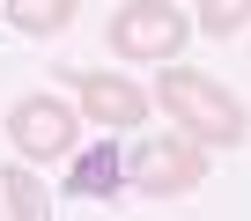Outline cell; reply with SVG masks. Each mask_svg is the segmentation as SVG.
<instances>
[{
	"instance_id": "cell-2",
	"label": "cell",
	"mask_w": 251,
	"mask_h": 221,
	"mask_svg": "<svg viewBox=\"0 0 251 221\" xmlns=\"http://www.w3.org/2000/svg\"><path fill=\"white\" fill-rule=\"evenodd\" d=\"M103 44L111 59H141V66H163L192 44V15L177 8V0H126V8H111L103 22Z\"/></svg>"
},
{
	"instance_id": "cell-8",
	"label": "cell",
	"mask_w": 251,
	"mask_h": 221,
	"mask_svg": "<svg viewBox=\"0 0 251 221\" xmlns=\"http://www.w3.org/2000/svg\"><path fill=\"white\" fill-rule=\"evenodd\" d=\"M0 15H8L23 37H67L74 15H81V0H0Z\"/></svg>"
},
{
	"instance_id": "cell-7",
	"label": "cell",
	"mask_w": 251,
	"mask_h": 221,
	"mask_svg": "<svg viewBox=\"0 0 251 221\" xmlns=\"http://www.w3.org/2000/svg\"><path fill=\"white\" fill-rule=\"evenodd\" d=\"M74 162V177H67V199H111V192H126V155H111V148H74L67 155Z\"/></svg>"
},
{
	"instance_id": "cell-3",
	"label": "cell",
	"mask_w": 251,
	"mask_h": 221,
	"mask_svg": "<svg viewBox=\"0 0 251 221\" xmlns=\"http://www.w3.org/2000/svg\"><path fill=\"white\" fill-rule=\"evenodd\" d=\"M8 140H15L23 162H67L81 148V110H74V96H52V88L15 96L8 103Z\"/></svg>"
},
{
	"instance_id": "cell-5",
	"label": "cell",
	"mask_w": 251,
	"mask_h": 221,
	"mask_svg": "<svg viewBox=\"0 0 251 221\" xmlns=\"http://www.w3.org/2000/svg\"><path fill=\"white\" fill-rule=\"evenodd\" d=\"M74 81V110H81V126H103V133H141L155 118V96L141 81H126V74H67Z\"/></svg>"
},
{
	"instance_id": "cell-4",
	"label": "cell",
	"mask_w": 251,
	"mask_h": 221,
	"mask_svg": "<svg viewBox=\"0 0 251 221\" xmlns=\"http://www.w3.org/2000/svg\"><path fill=\"white\" fill-rule=\"evenodd\" d=\"M200 184H207V148L192 133H163L126 155V192H141V199H185Z\"/></svg>"
},
{
	"instance_id": "cell-6",
	"label": "cell",
	"mask_w": 251,
	"mask_h": 221,
	"mask_svg": "<svg viewBox=\"0 0 251 221\" xmlns=\"http://www.w3.org/2000/svg\"><path fill=\"white\" fill-rule=\"evenodd\" d=\"M0 221H52V184L30 162H0Z\"/></svg>"
},
{
	"instance_id": "cell-1",
	"label": "cell",
	"mask_w": 251,
	"mask_h": 221,
	"mask_svg": "<svg viewBox=\"0 0 251 221\" xmlns=\"http://www.w3.org/2000/svg\"><path fill=\"white\" fill-rule=\"evenodd\" d=\"M155 110H170V126L192 133L200 148H236V140L251 133V110L229 96V81H214V74H200V66H177V59H163Z\"/></svg>"
},
{
	"instance_id": "cell-9",
	"label": "cell",
	"mask_w": 251,
	"mask_h": 221,
	"mask_svg": "<svg viewBox=\"0 0 251 221\" xmlns=\"http://www.w3.org/2000/svg\"><path fill=\"white\" fill-rule=\"evenodd\" d=\"M244 22H251V0H200V15H192L200 37H236Z\"/></svg>"
}]
</instances>
